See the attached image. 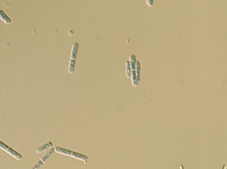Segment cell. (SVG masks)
<instances>
[{
    "instance_id": "obj_15",
    "label": "cell",
    "mask_w": 227,
    "mask_h": 169,
    "mask_svg": "<svg viewBox=\"0 0 227 169\" xmlns=\"http://www.w3.org/2000/svg\"><path fill=\"white\" fill-rule=\"evenodd\" d=\"M222 169H226V165H225V164L224 165V166H223V167L222 168Z\"/></svg>"
},
{
    "instance_id": "obj_8",
    "label": "cell",
    "mask_w": 227,
    "mask_h": 169,
    "mask_svg": "<svg viewBox=\"0 0 227 169\" xmlns=\"http://www.w3.org/2000/svg\"><path fill=\"white\" fill-rule=\"evenodd\" d=\"M43 164L44 163L43 162H42L41 160H39L30 169H39L40 168H41L43 166Z\"/></svg>"
},
{
    "instance_id": "obj_14",
    "label": "cell",
    "mask_w": 227,
    "mask_h": 169,
    "mask_svg": "<svg viewBox=\"0 0 227 169\" xmlns=\"http://www.w3.org/2000/svg\"><path fill=\"white\" fill-rule=\"evenodd\" d=\"M179 167H180V169H184V166L182 165V164H180Z\"/></svg>"
},
{
    "instance_id": "obj_10",
    "label": "cell",
    "mask_w": 227,
    "mask_h": 169,
    "mask_svg": "<svg viewBox=\"0 0 227 169\" xmlns=\"http://www.w3.org/2000/svg\"><path fill=\"white\" fill-rule=\"evenodd\" d=\"M8 147L9 146L7 145H5L4 143H3V142H1V140H0V149H2L3 151L5 152V151L7 150V149L8 148Z\"/></svg>"
},
{
    "instance_id": "obj_2",
    "label": "cell",
    "mask_w": 227,
    "mask_h": 169,
    "mask_svg": "<svg viewBox=\"0 0 227 169\" xmlns=\"http://www.w3.org/2000/svg\"><path fill=\"white\" fill-rule=\"evenodd\" d=\"M78 49H79V44H78V43H77V42H75L74 44H73L72 47L70 60L76 61L77 54H78Z\"/></svg>"
},
{
    "instance_id": "obj_3",
    "label": "cell",
    "mask_w": 227,
    "mask_h": 169,
    "mask_svg": "<svg viewBox=\"0 0 227 169\" xmlns=\"http://www.w3.org/2000/svg\"><path fill=\"white\" fill-rule=\"evenodd\" d=\"M5 152L18 161H21L22 160V156L10 147H8Z\"/></svg>"
},
{
    "instance_id": "obj_7",
    "label": "cell",
    "mask_w": 227,
    "mask_h": 169,
    "mask_svg": "<svg viewBox=\"0 0 227 169\" xmlns=\"http://www.w3.org/2000/svg\"><path fill=\"white\" fill-rule=\"evenodd\" d=\"M0 19L6 24H9L11 22L10 18L7 16L4 13V12L1 10H0Z\"/></svg>"
},
{
    "instance_id": "obj_11",
    "label": "cell",
    "mask_w": 227,
    "mask_h": 169,
    "mask_svg": "<svg viewBox=\"0 0 227 169\" xmlns=\"http://www.w3.org/2000/svg\"><path fill=\"white\" fill-rule=\"evenodd\" d=\"M136 68H137V74H138V80H139V78H140V71H141V66H140V64H139V62L137 61V66H136Z\"/></svg>"
},
{
    "instance_id": "obj_12",
    "label": "cell",
    "mask_w": 227,
    "mask_h": 169,
    "mask_svg": "<svg viewBox=\"0 0 227 169\" xmlns=\"http://www.w3.org/2000/svg\"><path fill=\"white\" fill-rule=\"evenodd\" d=\"M130 60H131V67H132V68L134 70V68H135V62H134V61H135V57L134 58V59H132V56H131L130 57Z\"/></svg>"
},
{
    "instance_id": "obj_4",
    "label": "cell",
    "mask_w": 227,
    "mask_h": 169,
    "mask_svg": "<svg viewBox=\"0 0 227 169\" xmlns=\"http://www.w3.org/2000/svg\"><path fill=\"white\" fill-rule=\"evenodd\" d=\"M53 145L51 141H49L48 142H46V144H45L44 145H42L41 146L39 147L37 149H36V152L37 154H41L42 152H43V151L47 150L50 148L52 147Z\"/></svg>"
},
{
    "instance_id": "obj_13",
    "label": "cell",
    "mask_w": 227,
    "mask_h": 169,
    "mask_svg": "<svg viewBox=\"0 0 227 169\" xmlns=\"http://www.w3.org/2000/svg\"><path fill=\"white\" fill-rule=\"evenodd\" d=\"M153 1H147V3L149 5H152L153 4Z\"/></svg>"
},
{
    "instance_id": "obj_1",
    "label": "cell",
    "mask_w": 227,
    "mask_h": 169,
    "mask_svg": "<svg viewBox=\"0 0 227 169\" xmlns=\"http://www.w3.org/2000/svg\"><path fill=\"white\" fill-rule=\"evenodd\" d=\"M70 157H71L72 158H74L75 159H77L78 160H80L82 161H83L84 163H87L88 161V157H87V156L82 154H80L76 152H74V151H72Z\"/></svg>"
},
{
    "instance_id": "obj_6",
    "label": "cell",
    "mask_w": 227,
    "mask_h": 169,
    "mask_svg": "<svg viewBox=\"0 0 227 169\" xmlns=\"http://www.w3.org/2000/svg\"><path fill=\"white\" fill-rule=\"evenodd\" d=\"M54 152H55V149H54V148L51 149H50V151H49V152L46 153V154L43 156V157L41 159V161L42 162H43V163H45V162L46 161H47L49 158H50L52 157V155H53V154H54Z\"/></svg>"
},
{
    "instance_id": "obj_5",
    "label": "cell",
    "mask_w": 227,
    "mask_h": 169,
    "mask_svg": "<svg viewBox=\"0 0 227 169\" xmlns=\"http://www.w3.org/2000/svg\"><path fill=\"white\" fill-rule=\"evenodd\" d=\"M55 149V152L59 154H61L63 155H65V156H69L70 157L71 154L72 152L71 151L68 150V149H64L62 148H60V147H56L54 148Z\"/></svg>"
},
{
    "instance_id": "obj_9",
    "label": "cell",
    "mask_w": 227,
    "mask_h": 169,
    "mask_svg": "<svg viewBox=\"0 0 227 169\" xmlns=\"http://www.w3.org/2000/svg\"><path fill=\"white\" fill-rule=\"evenodd\" d=\"M126 75H127L128 77H130V66L129 62H126Z\"/></svg>"
}]
</instances>
